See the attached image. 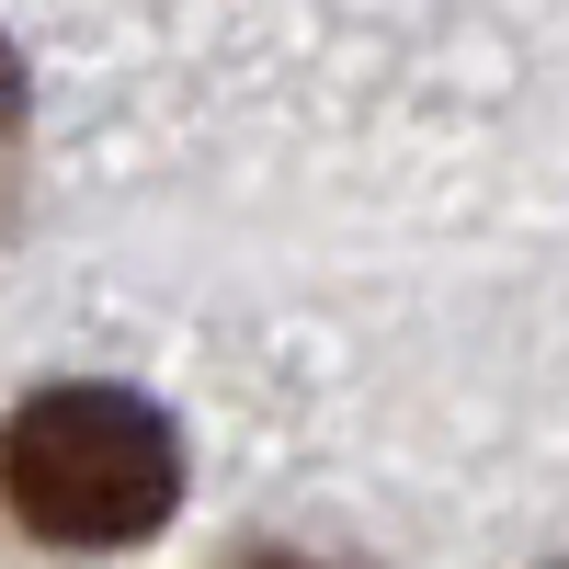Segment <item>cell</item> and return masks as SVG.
Here are the masks:
<instances>
[{"instance_id":"cell-2","label":"cell","mask_w":569,"mask_h":569,"mask_svg":"<svg viewBox=\"0 0 569 569\" xmlns=\"http://www.w3.org/2000/svg\"><path fill=\"white\" fill-rule=\"evenodd\" d=\"M12 126H23V58L0 46V137H12Z\"/></svg>"},{"instance_id":"cell-4","label":"cell","mask_w":569,"mask_h":569,"mask_svg":"<svg viewBox=\"0 0 569 569\" xmlns=\"http://www.w3.org/2000/svg\"><path fill=\"white\" fill-rule=\"evenodd\" d=\"M558 569H569V558H558Z\"/></svg>"},{"instance_id":"cell-3","label":"cell","mask_w":569,"mask_h":569,"mask_svg":"<svg viewBox=\"0 0 569 569\" xmlns=\"http://www.w3.org/2000/svg\"><path fill=\"white\" fill-rule=\"evenodd\" d=\"M240 569H342V558H308V547H251Z\"/></svg>"},{"instance_id":"cell-1","label":"cell","mask_w":569,"mask_h":569,"mask_svg":"<svg viewBox=\"0 0 569 569\" xmlns=\"http://www.w3.org/2000/svg\"><path fill=\"white\" fill-rule=\"evenodd\" d=\"M0 501L46 547H149L182 512V421L137 388H34L0 421Z\"/></svg>"}]
</instances>
